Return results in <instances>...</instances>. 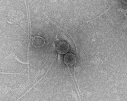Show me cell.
<instances>
[{"label": "cell", "mask_w": 127, "mask_h": 101, "mask_svg": "<svg viewBox=\"0 0 127 101\" xmlns=\"http://www.w3.org/2000/svg\"><path fill=\"white\" fill-rule=\"evenodd\" d=\"M70 49L69 45L66 42H61L57 46V51L62 54H64L69 51Z\"/></svg>", "instance_id": "cell-1"}, {"label": "cell", "mask_w": 127, "mask_h": 101, "mask_svg": "<svg viewBox=\"0 0 127 101\" xmlns=\"http://www.w3.org/2000/svg\"><path fill=\"white\" fill-rule=\"evenodd\" d=\"M45 41L44 38L40 36H35L32 41V45L35 48H41L44 46Z\"/></svg>", "instance_id": "cell-3"}, {"label": "cell", "mask_w": 127, "mask_h": 101, "mask_svg": "<svg viewBox=\"0 0 127 101\" xmlns=\"http://www.w3.org/2000/svg\"><path fill=\"white\" fill-rule=\"evenodd\" d=\"M122 1L125 4H127V0H122Z\"/></svg>", "instance_id": "cell-4"}, {"label": "cell", "mask_w": 127, "mask_h": 101, "mask_svg": "<svg viewBox=\"0 0 127 101\" xmlns=\"http://www.w3.org/2000/svg\"><path fill=\"white\" fill-rule=\"evenodd\" d=\"M7 22H9V23H10V24H13V23H12V22H9V21H7Z\"/></svg>", "instance_id": "cell-5"}, {"label": "cell", "mask_w": 127, "mask_h": 101, "mask_svg": "<svg viewBox=\"0 0 127 101\" xmlns=\"http://www.w3.org/2000/svg\"><path fill=\"white\" fill-rule=\"evenodd\" d=\"M64 61L66 65L68 66H72L76 62L75 55L71 53L66 54L64 56Z\"/></svg>", "instance_id": "cell-2"}]
</instances>
